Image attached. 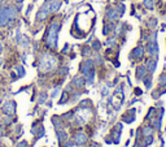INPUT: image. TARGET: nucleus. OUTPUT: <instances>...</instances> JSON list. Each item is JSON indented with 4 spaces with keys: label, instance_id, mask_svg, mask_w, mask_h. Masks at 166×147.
Masks as SVG:
<instances>
[{
    "label": "nucleus",
    "instance_id": "1",
    "mask_svg": "<svg viewBox=\"0 0 166 147\" xmlns=\"http://www.w3.org/2000/svg\"><path fill=\"white\" fill-rule=\"evenodd\" d=\"M16 16H17V11L14 7H0V28H5L6 25L13 22L16 20Z\"/></svg>",
    "mask_w": 166,
    "mask_h": 147
},
{
    "label": "nucleus",
    "instance_id": "2",
    "mask_svg": "<svg viewBox=\"0 0 166 147\" xmlns=\"http://www.w3.org/2000/svg\"><path fill=\"white\" fill-rule=\"evenodd\" d=\"M57 67V57L51 54H43L39 60V70L47 73L50 70H53Z\"/></svg>",
    "mask_w": 166,
    "mask_h": 147
},
{
    "label": "nucleus",
    "instance_id": "3",
    "mask_svg": "<svg viewBox=\"0 0 166 147\" xmlns=\"http://www.w3.org/2000/svg\"><path fill=\"white\" fill-rule=\"evenodd\" d=\"M58 30H60V21H58V20H55L50 25V28H48L47 37H45V42H47V46L50 48H56Z\"/></svg>",
    "mask_w": 166,
    "mask_h": 147
},
{
    "label": "nucleus",
    "instance_id": "4",
    "mask_svg": "<svg viewBox=\"0 0 166 147\" xmlns=\"http://www.w3.org/2000/svg\"><path fill=\"white\" fill-rule=\"evenodd\" d=\"M80 73L82 76L88 81L90 83L93 82V78H95V70H93V61L92 60H86L83 61L80 65Z\"/></svg>",
    "mask_w": 166,
    "mask_h": 147
},
{
    "label": "nucleus",
    "instance_id": "5",
    "mask_svg": "<svg viewBox=\"0 0 166 147\" xmlns=\"http://www.w3.org/2000/svg\"><path fill=\"white\" fill-rule=\"evenodd\" d=\"M51 3H52V0H45V1H44L43 7L39 9V12L37 14V20H38V21H44V20L51 14Z\"/></svg>",
    "mask_w": 166,
    "mask_h": 147
},
{
    "label": "nucleus",
    "instance_id": "6",
    "mask_svg": "<svg viewBox=\"0 0 166 147\" xmlns=\"http://www.w3.org/2000/svg\"><path fill=\"white\" fill-rule=\"evenodd\" d=\"M75 116H77V121L79 122V124H84V122H87V120L90 119V116H91V111L88 108H80V109H78L77 111V113H75Z\"/></svg>",
    "mask_w": 166,
    "mask_h": 147
},
{
    "label": "nucleus",
    "instance_id": "7",
    "mask_svg": "<svg viewBox=\"0 0 166 147\" xmlns=\"http://www.w3.org/2000/svg\"><path fill=\"white\" fill-rule=\"evenodd\" d=\"M87 139H88V137L86 135V133L84 132H78L73 137V142H74V145H77V146L84 145V143L87 142Z\"/></svg>",
    "mask_w": 166,
    "mask_h": 147
},
{
    "label": "nucleus",
    "instance_id": "8",
    "mask_svg": "<svg viewBox=\"0 0 166 147\" xmlns=\"http://www.w3.org/2000/svg\"><path fill=\"white\" fill-rule=\"evenodd\" d=\"M3 111H4V113L6 116H12V115H14V112H16V103L14 102H6L4 106H3Z\"/></svg>",
    "mask_w": 166,
    "mask_h": 147
},
{
    "label": "nucleus",
    "instance_id": "9",
    "mask_svg": "<svg viewBox=\"0 0 166 147\" xmlns=\"http://www.w3.org/2000/svg\"><path fill=\"white\" fill-rule=\"evenodd\" d=\"M122 13L119 11H117V9H110V11H108V13H106V20H108L109 22L114 21V20L119 18V16H121Z\"/></svg>",
    "mask_w": 166,
    "mask_h": 147
},
{
    "label": "nucleus",
    "instance_id": "10",
    "mask_svg": "<svg viewBox=\"0 0 166 147\" xmlns=\"http://www.w3.org/2000/svg\"><path fill=\"white\" fill-rule=\"evenodd\" d=\"M63 5V0H52L51 3V13H55L60 9V7Z\"/></svg>",
    "mask_w": 166,
    "mask_h": 147
},
{
    "label": "nucleus",
    "instance_id": "11",
    "mask_svg": "<svg viewBox=\"0 0 166 147\" xmlns=\"http://www.w3.org/2000/svg\"><path fill=\"white\" fill-rule=\"evenodd\" d=\"M143 54H144V50H143V47H136L135 50L132 51L131 56H132V57L139 59V57H142V56H143Z\"/></svg>",
    "mask_w": 166,
    "mask_h": 147
},
{
    "label": "nucleus",
    "instance_id": "12",
    "mask_svg": "<svg viewBox=\"0 0 166 147\" xmlns=\"http://www.w3.org/2000/svg\"><path fill=\"white\" fill-rule=\"evenodd\" d=\"M73 85L74 86H77V87H83L84 86V80L82 77H75L73 80Z\"/></svg>",
    "mask_w": 166,
    "mask_h": 147
},
{
    "label": "nucleus",
    "instance_id": "13",
    "mask_svg": "<svg viewBox=\"0 0 166 147\" xmlns=\"http://www.w3.org/2000/svg\"><path fill=\"white\" fill-rule=\"evenodd\" d=\"M57 137H58V141H60L61 143L66 142V139H68V134L65 132H58L57 133Z\"/></svg>",
    "mask_w": 166,
    "mask_h": 147
},
{
    "label": "nucleus",
    "instance_id": "14",
    "mask_svg": "<svg viewBox=\"0 0 166 147\" xmlns=\"http://www.w3.org/2000/svg\"><path fill=\"white\" fill-rule=\"evenodd\" d=\"M145 74V68L144 67H140L138 68V78H143Z\"/></svg>",
    "mask_w": 166,
    "mask_h": 147
},
{
    "label": "nucleus",
    "instance_id": "15",
    "mask_svg": "<svg viewBox=\"0 0 166 147\" xmlns=\"http://www.w3.org/2000/svg\"><path fill=\"white\" fill-rule=\"evenodd\" d=\"M155 68H156V61L155 60H149L148 61V69L151 70V72H153Z\"/></svg>",
    "mask_w": 166,
    "mask_h": 147
},
{
    "label": "nucleus",
    "instance_id": "16",
    "mask_svg": "<svg viewBox=\"0 0 166 147\" xmlns=\"http://www.w3.org/2000/svg\"><path fill=\"white\" fill-rule=\"evenodd\" d=\"M16 70H17V73H18V77H24L25 76V69L22 67H19L18 65V67L16 68Z\"/></svg>",
    "mask_w": 166,
    "mask_h": 147
},
{
    "label": "nucleus",
    "instance_id": "17",
    "mask_svg": "<svg viewBox=\"0 0 166 147\" xmlns=\"http://www.w3.org/2000/svg\"><path fill=\"white\" fill-rule=\"evenodd\" d=\"M144 5L147 7L148 9H152L153 8V0H144Z\"/></svg>",
    "mask_w": 166,
    "mask_h": 147
},
{
    "label": "nucleus",
    "instance_id": "18",
    "mask_svg": "<svg viewBox=\"0 0 166 147\" xmlns=\"http://www.w3.org/2000/svg\"><path fill=\"white\" fill-rule=\"evenodd\" d=\"M45 98H47V95H45V94H42L40 98H39V103H44Z\"/></svg>",
    "mask_w": 166,
    "mask_h": 147
},
{
    "label": "nucleus",
    "instance_id": "19",
    "mask_svg": "<svg viewBox=\"0 0 166 147\" xmlns=\"http://www.w3.org/2000/svg\"><path fill=\"white\" fill-rule=\"evenodd\" d=\"M92 47H93V50H96V51H97V50H99V48H100V43H99V42L96 41L95 43L92 44Z\"/></svg>",
    "mask_w": 166,
    "mask_h": 147
},
{
    "label": "nucleus",
    "instance_id": "20",
    "mask_svg": "<svg viewBox=\"0 0 166 147\" xmlns=\"http://www.w3.org/2000/svg\"><path fill=\"white\" fill-rule=\"evenodd\" d=\"M4 121H5V122H4V124H5V125H9V124H11V122H12V120H11V119H9V117H5V119H4Z\"/></svg>",
    "mask_w": 166,
    "mask_h": 147
},
{
    "label": "nucleus",
    "instance_id": "21",
    "mask_svg": "<svg viewBox=\"0 0 166 147\" xmlns=\"http://www.w3.org/2000/svg\"><path fill=\"white\" fill-rule=\"evenodd\" d=\"M4 134V125H0V135Z\"/></svg>",
    "mask_w": 166,
    "mask_h": 147
},
{
    "label": "nucleus",
    "instance_id": "22",
    "mask_svg": "<svg viewBox=\"0 0 166 147\" xmlns=\"http://www.w3.org/2000/svg\"><path fill=\"white\" fill-rule=\"evenodd\" d=\"M26 146H27V145H26V142H21V143H19V145H18L17 147H26Z\"/></svg>",
    "mask_w": 166,
    "mask_h": 147
},
{
    "label": "nucleus",
    "instance_id": "23",
    "mask_svg": "<svg viewBox=\"0 0 166 147\" xmlns=\"http://www.w3.org/2000/svg\"><path fill=\"white\" fill-rule=\"evenodd\" d=\"M1 51H3V44H1V42H0V54H1Z\"/></svg>",
    "mask_w": 166,
    "mask_h": 147
},
{
    "label": "nucleus",
    "instance_id": "24",
    "mask_svg": "<svg viewBox=\"0 0 166 147\" xmlns=\"http://www.w3.org/2000/svg\"><path fill=\"white\" fill-rule=\"evenodd\" d=\"M90 147H99V146H97V145H96V143H92V145H91Z\"/></svg>",
    "mask_w": 166,
    "mask_h": 147
},
{
    "label": "nucleus",
    "instance_id": "25",
    "mask_svg": "<svg viewBox=\"0 0 166 147\" xmlns=\"http://www.w3.org/2000/svg\"><path fill=\"white\" fill-rule=\"evenodd\" d=\"M1 65H3V60L0 59V68H1Z\"/></svg>",
    "mask_w": 166,
    "mask_h": 147
}]
</instances>
